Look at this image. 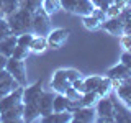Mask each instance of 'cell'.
Masks as SVG:
<instances>
[{"label": "cell", "mask_w": 131, "mask_h": 123, "mask_svg": "<svg viewBox=\"0 0 131 123\" xmlns=\"http://www.w3.org/2000/svg\"><path fill=\"white\" fill-rule=\"evenodd\" d=\"M102 28H103L106 33H110V35H113V36H118V38L125 33V25H123L120 16H110V18H106L105 22L102 23Z\"/></svg>", "instance_id": "30bf717a"}, {"label": "cell", "mask_w": 131, "mask_h": 123, "mask_svg": "<svg viewBox=\"0 0 131 123\" xmlns=\"http://www.w3.org/2000/svg\"><path fill=\"white\" fill-rule=\"evenodd\" d=\"M82 25H84L87 30L90 31H95L102 28V22L98 18H95L93 15H87V16H82Z\"/></svg>", "instance_id": "83f0119b"}, {"label": "cell", "mask_w": 131, "mask_h": 123, "mask_svg": "<svg viewBox=\"0 0 131 123\" xmlns=\"http://www.w3.org/2000/svg\"><path fill=\"white\" fill-rule=\"evenodd\" d=\"M125 33H129V35H131V28H129V30H128V31H125Z\"/></svg>", "instance_id": "b9f144b4"}, {"label": "cell", "mask_w": 131, "mask_h": 123, "mask_svg": "<svg viewBox=\"0 0 131 123\" xmlns=\"http://www.w3.org/2000/svg\"><path fill=\"white\" fill-rule=\"evenodd\" d=\"M92 3L97 8H102V10H106V8L110 7V2H108V0H92Z\"/></svg>", "instance_id": "74e56055"}, {"label": "cell", "mask_w": 131, "mask_h": 123, "mask_svg": "<svg viewBox=\"0 0 131 123\" xmlns=\"http://www.w3.org/2000/svg\"><path fill=\"white\" fill-rule=\"evenodd\" d=\"M5 69L8 71L13 79L18 82L21 87L28 84V76H26V66H25V61H18L15 57H8L7 59V66Z\"/></svg>", "instance_id": "3957f363"}, {"label": "cell", "mask_w": 131, "mask_h": 123, "mask_svg": "<svg viewBox=\"0 0 131 123\" xmlns=\"http://www.w3.org/2000/svg\"><path fill=\"white\" fill-rule=\"evenodd\" d=\"M39 121H43V123H69V121H72V112H69V110L51 112L46 117H41Z\"/></svg>", "instance_id": "9a60e30c"}, {"label": "cell", "mask_w": 131, "mask_h": 123, "mask_svg": "<svg viewBox=\"0 0 131 123\" xmlns=\"http://www.w3.org/2000/svg\"><path fill=\"white\" fill-rule=\"evenodd\" d=\"M115 90H116V97L120 98L123 104L131 107V82L123 80V82H120L118 87H115Z\"/></svg>", "instance_id": "e0dca14e"}, {"label": "cell", "mask_w": 131, "mask_h": 123, "mask_svg": "<svg viewBox=\"0 0 131 123\" xmlns=\"http://www.w3.org/2000/svg\"><path fill=\"white\" fill-rule=\"evenodd\" d=\"M69 35H71V30H67V28H56V30H51L46 36L48 46L52 48V49H61L66 44V41L69 39Z\"/></svg>", "instance_id": "277c9868"}, {"label": "cell", "mask_w": 131, "mask_h": 123, "mask_svg": "<svg viewBox=\"0 0 131 123\" xmlns=\"http://www.w3.org/2000/svg\"><path fill=\"white\" fill-rule=\"evenodd\" d=\"M30 54H31L30 48L18 46V44H16V46L13 48V53H12V56H10V57H15V59H18V61H26Z\"/></svg>", "instance_id": "f546056e"}, {"label": "cell", "mask_w": 131, "mask_h": 123, "mask_svg": "<svg viewBox=\"0 0 131 123\" xmlns=\"http://www.w3.org/2000/svg\"><path fill=\"white\" fill-rule=\"evenodd\" d=\"M100 95L95 90H90V92H84L82 94V100H80V107H95V104L98 102Z\"/></svg>", "instance_id": "d4e9b609"}, {"label": "cell", "mask_w": 131, "mask_h": 123, "mask_svg": "<svg viewBox=\"0 0 131 123\" xmlns=\"http://www.w3.org/2000/svg\"><path fill=\"white\" fill-rule=\"evenodd\" d=\"M113 98V105H115V123H131V108L126 104H123L121 100H118V97Z\"/></svg>", "instance_id": "8992f818"}, {"label": "cell", "mask_w": 131, "mask_h": 123, "mask_svg": "<svg viewBox=\"0 0 131 123\" xmlns=\"http://www.w3.org/2000/svg\"><path fill=\"white\" fill-rule=\"evenodd\" d=\"M33 38H35V33H33V31L21 33V35H16V44H18V46L30 48V44H31Z\"/></svg>", "instance_id": "4dcf8cb0"}, {"label": "cell", "mask_w": 131, "mask_h": 123, "mask_svg": "<svg viewBox=\"0 0 131 123\" xmlns=\"http://www.w3.org/2000/svg\"><path fill=\"white\" fill-rule=\"evenodd\" d=\"M8 25L12 28L13 35H21V33L33 31V13L26 8H18L12 15L5 16Z\"/></svg>", "instance_id": "6da1fadb"}, {"label": "cell", "mask_w": 131, "mask_h": 123, "mask_svg": "<svg viewBox=\"0 0 131 123\" xmlns=\"http://www.w3.org/2000/svg\"><path fill=\"white\" fill-rule=\"evenodd\" d=\"M120 46L123 48V51L131 53V35L129 33H123L120 36Z\"/></svg>", "instance_id": "e575fe53"}, {"label": "cell", "mask_w": 131, "mask_h": 123, "mask_svg": "<svg viewBox=\"0 0 131 123\" xmlns=\"http://www.w3.org/2000/svg\"><path fill=\"white\" fill-rule=\"evenodd\" d=\"M128 80H129V82H131V77H129V79H128Z\"/></svg>", "instance_id": "ee69618b"}, {"label": "cell", "mask_w": 131, "mask_h": 123, "mask_svg": "<svg viewBox=\"0 0 131 123\" xmlns=\"http://www.w3.org/2000/svg\"><path fill=\"white\" fill-rule=\"evenodd\" d=\"M41 113L36 102L23 104V121H39Z\"/></svg>", "instance_id": "2e32d148"}, {"label": "cell", "mask_w": 131, "mask_h": 123, "mask_svg": "<svg viewBox=\"0 0 131 123\" xmlns=\"http://www.w3.org/2000/svg\"><path fill=\"white\" fill-rule=\"evenodd\" d=\"M0 121H3V123L23 121V102H20V104L0 112Z\"/></svg>", "instance_id": "ba28073f"}, {"label": "cell", "mask_w": 131, "mask_h": 123, "mask_svg": "<svg viewBox=\"0 0 131 123\" xmlns=\"http://www.w3.org/2000/svg\"><path fill=\"white\" fill-rule=\"evenodd\" d=\"M112 90H113L112 79H110V77H106V76H103V79H102L100 85L97 87L95 92H97L100 97H106V95H110V92H112Z\"/></svg>", "instance_id": "4316f807"}, {"label": "cell", "mask_w": 131, "mask_h": 123, "mask_svg": "<svg viewBox=\"0 0 131 123\" xmlns=\"http://www.w3.org/2000/svg\"><path fill=\"white\" fill-rule=\"evenodd\" d=\"M120 18H121L123 25H125V31H128L129 28H131V7L125 8V10L121 12V13H120Z\"/></svg>", "instance_id": "836d02e7"}, {"label": "cell", "mask_w": 131, "mask_h": 123, "mask_svg": "<svg viewBox=\"0 0 131 123\" xmlns=\"http://www.w3.org/2000/svg\"><path fill=\"white\" fill-rule=\"evenodd\" d=\"M108 2H110V3H113V2H116V0H108Z\"/></svg>", "instance_id": "7bdbcfd3"}, {"label": "cell", "mask_w": 131, "mask_h": 123, "mask_svg": "<svg viewBox=\"0 0 131 123\" xmlns=\"http://www.w3.org/2000/svg\"><path fill=\"white\" fill-rule=\"evenodd\" d=\"M21 94H23V87H18L16 90L10 92L8 95L2 97L0 98V112H3V110L10 108V107H13L16 104H20V102H21Z\"/></svg>", "instance_id": "5bb4252c"}, {"label": "cell", "mask_w": 131, "mask_h": 123, "mask_svg": "<svg viewBox=\"0 0 131 123\" xmlns=\"http://www.w3.org/2000/svg\"><path fill=\"white\" fill-rule=\"evenodd\" d=\"M7 59H8V57H7V56H3L2 53H0V69H5V66H7Z\"/></svg>", "instance_id": "60d3db41"}, {"label": "cell", "mask_w": 131, "mask_h": 123, "mask_svg": "<svg viewBox=\"0 0 131 123\" xmlns=\"http://www.w3.org/2000/svg\"><path fill=\"white\" fill-rule=\"evenodd\" d=\"M106 77H110L112 80H118V82L128 80L131 77V69H128L125 64L118 63V64L112 66V67L106 71Z\"/></svg>", "instance_id": "8fae6325"}, {"label": "cell", "mask_w": 131, "mask_h": 123, "mask_svg": "<svg viewBox=\"0 0 131 123\" xmlns=\"http://www.w3.org/2000/svg\"><path fill=\"white\" fill-rule=\"evenodd\" d=\"M20 8H26L28 12H36L41 7V0H18Z\"/></svg>", "instance_id": "1f68e13d"}, {"label": "cell", "mask_w": 131, "mask_h": 123, "mask_svg": "<svg viewBox=\"0 0 131 123\" xmlns=\"http://www.w3.org/2000/svg\"><path fill=\"white\" fill-rule=\"evenodd\" d=\"M51 30V16L39 7L36 12H33V33L39 36H48Z\"/></svg>", "instance_id": "7a4b0ae2"}, {"label": "cell", "mask_w": 131, "mask_h": 123, "mask_svg": "<svg viewBox=\"0 0 131 123\" xmlns=\"http://www.w3.org/2000/svg\"><path fill=\"white\" fill-rule=\"evenodd\" d=\"M18 8H20L18 0H3L2 5H0V10H2V15L3 16L12 15L15 10H18Z\"/></svg>", "instance_id": "f1b7e54d"}, {"label": "cell", "mask_w": 131, "mask_h": 123, "mask_svg": "<svg viewBox=\"0 0 131 123\" xmlns=\"http://www.w3.org/2000/svg\"><path fill=\"white\" fill-rule=\"evenodd\" d=\"M43 92V79L36 80L35 84L31 85H25L23 87V94H21V102L23 104H30V102H36L38 97L41 95Z\"/></svg>", "instance_id": "52a82bcc"}, {"label": "cell", "mask_w": 131, "mask_h": 123, "mask_svg": "<svg viewBox=\"0 0 131 123\" xmlns=\"http://www.w3.org/2000/svg\"><path fill=\"white\" fill-rule=\"evenodd\" d=\"M8 77H10V74H8L7 69H0V80H5Z\"/></svg>", "instance_id": "ab89813d"}, {"label": "cell", "mask_w": 131, "mask_h": 123, "mask_svg": "<svg viewBox=\"0 0 131 123\" xmlns=\"http://www.w3.org/2000/svg\"><path fill=\"white\" fill-rule=\"evenodd\" d=\"M95 110H97V117H113V113H115L113 98L110 95L100 97L98 102L95 104Z\"/></svg>", "instance_id": "7c38bea8"}, {"label": "cell", "mask_w": 131, "mask_h": 123, "mask_svg": "<svg viewBox=\"0 0 131 123\" xmlns=\"http://www.w3.org/2000/svg\"><path fill=\"white\" fill-rule=\"evenodd\" d=\"M41 8H43L49 16L56 15L59 10H62V8H61V0H41Z\"/></svg>", "instance_id": "cb8c5ba5"}, {"label": "cell", "mask_w": 131, "mask_h": 123, "mask_svg": "<svg viewBox=\"0 0 131 123\" xmlns=\"http://www.w3.org/2000/svg\"><path fill=\"white\" fill-rule=\"evenodd\" d=\"M120 63L125 64L128 69H131V53L129 51H123V54L120 57Z\"/></svg>", "instance_id": "8d00e7d4"}, {"label": "cell", "mask_w": 131, "mask_h": 123, "mask_svg": "<svg viewBox=\"0 0 131 123\" xmlns=\"http://www.w3.org/2000/svg\"><path fill=\"white\" fill-rule=\"evenodd\" d=\"M95 121L97 123H115V118L113 117H97Z\"/></svg>", "instance_id": "f35d334b"}, {"label": "cell", "mask_w": 131, "mask_h": 123, "mask_svg": "<svg viewBox=\"0 0 131 123\" xmlns=\"http://www.w3.org/2000/svg\"><path fill=\"white\" fill-rule=\"evenodd\" d=\"M15 46H16V35H10V36H7V38L0 39V53L7 57L12 56Z\"/></svg>", "instance_id": "44dd1931"}, {"label": "cell", "mask_w": 131, "mask_h": 123, "mask_svg": "<svg viewBox=\"0 0 131 123\" xmlns=\"http://www.w3.org/2000/svg\"><path fill=\"white\" fill-rule=\"evenodd\" d=\"M103 76H89L84 77V92H90V90H97V87L100 85Z\"/></svg>", "instance_id": "484cf974"}, {"label": "cell", "mask_w": 131, "mask_h": 123, "mask_svg": "<svg viewBox=\"0 0 131 123\" xmlns=\"http://www.w3.org/2000/svg\"><path fill=\"white\" fill-rule=\"evenodd\" d=\"M69 110V100L66 98L64 94H54L52 98V112H64Z\"/></svg>", "instance_id": "603a6c76"}, {"label": "cell", "mask_w": 131, "mask_h": 123, "mask_svg": "<svg viewBox=\"0 0 131 123\" xmlns=\"http://www.w3.org/2000/svg\"><path fill=\"white\" fill-rule=\"evenodd\" d=\"M51 87H52V92H56V94H64L66 89L71 87V82H69V79L66 77L64 69H57V71L52 74Z\"/></svg>", "instance_id": "9c48e42d"}, {"label": "cell", "mask_w": 131, "mask_h": 123, "mask_svg": "<svg viewBox=\"0 0 131 123\" xmlns=\"http://www.w3.org/2000/svg\"><path fill=\"white\" fill-rule=\"evenodd\" d=\"M64 95H66V98L69 100V112H72V110H75L77 107H80L82 92H79L77 89H74L72 85H71V87H67V89H66Z\"/></svg>", "instance_id": "ac0fdd59"}, {"label": "cell", "mask_w": 131, "mask_h": 123, "mask_svg": "<svg viewBox=\"0 0 131 123\" xmlns=\"http://www.w3.org/2000/svg\"><path fill=\"white\" fill-rule=\"evenodd\" d=\"M129 108H131V107H129Z\"/></svg>", "instance_id": "f6af8a7d"}, {"label": "cell", "mask_w": 131, "mask_h": 123, "mask_svg": "<svg viewBox=\"0 0 131 123\" xmlns=\"http://www.w3.org/2000/svg\"><path fill=\"white\" fill-rule=\"evenodd\" d=\"M95 5L92 3V0H77L75 2V8H74L72 15H79V16H87L93 12Z\"/></svg>", "instance_id": "d6986e66"}, {"label": "cell", "mask_w": 131, "mask_h": 123, "mask_svg": "<svg viewBox=\"0 0 131 123\" xmlns=\"http://www.w3.org/2000/svg\"><path fill=\"white\" fill-rule=\"evenodd\" d=\"M48 39L46 36H39V35H35V38H33L31 44H30V51L33 54H41V53H44L48 49Z\"/></svg>", "instance_id": "ffe728a7"}, {"label": "cell", "mask_w": 131, "mask_h": 123, "mask_svg": "<svg viewBox=\"0 0 131 123\" xmlns=\"http://www.w3.org/2000/svg\"><path fill=\"white\" fill-rule=\"evenodd\" d=\"M54 94L56 92H41V95L38 97L36 104H38V108H39V113L41 117H46L52 112V98H54Z\"/></svg>", "instance_id": "4fadbf2b"}, {"label": "cell", "mask_w": 131, "mask_h": 123, "mask_svg": "<svg viewBox=\"0 0 131 123\" xmlns=\"http://www.w3.org/2000/svg\"><path fill=\"white\" fill-rule=\"evenodd\" d=\"M75 2H77V0H61V8H62V10H66L67 13H74Z\"/></svg>", "instance_id": "d590c367"}, {"label": "cell", "mask_w": 131, "mask_h": 123, "mask_svg": "<svg viewBox=\"0 0 131 123\" xmlns=\"http://www.w3.org/2000/svg\"><path fill=\"white\" fill-rule=\"evenodd\" d=\"M18 87H21V85L16 82L13 77H8V79H5V80H0V98L2 97H5V95H8L10 92H13V90H16Z\"/></svg>", "instance_id": "7402d4cb"}, {"label": "cell", "mask_w": 131, "mask_h": 123, "mask_svg": "<svg viewBox=\"0 0 131 123\" xmlns=\"http://www.w3.org/2000/svg\"><path fill=\"white\" fill-rule=\"evenodd\" d=\"M97 118L95 107H77L72 110V121L75 123H93Z\"/></svg>", "instance_id": "5b68a950"}, {"label": "cell", "mask_w": 131, "mask_h": 123, "mask_svg": "<svg viewBox=\"0 0 131 123\" xmlns=\"http://www.w3.org/2000/svg\"><path fill=\"white\" fill-rule=\"evenodd\" d=\"M10 35H13V33H12V28H10V25H8L7 18L5 16H0V39L7 38V36H10Z\"/></svg>", "instance_id": "d6a6232c"}]
</instances>
